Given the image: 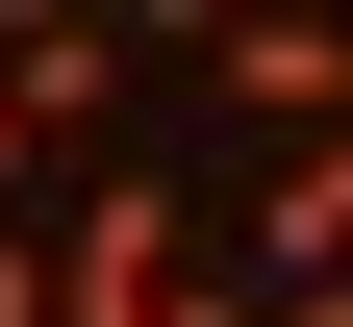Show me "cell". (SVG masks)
<instances>
[{
    "mask_svg": "<svg viewBox=\"0 0 353 327\" xmlns=\"http://www.w3.org/2000/svg\"><path fill=\"white\" fill-rule=\"evenodd\" d=\"M228 277H252V302H328V277H353V126H303V151L252 176V252Z\"/></svg>",
    "mask_w": 353,
    "mask_h": 327,
    "instance_id": "cell-2",
    "label": "cell"
},
{
    "mask_svg": "<svg viewBox=\"0 0 353 327\" xmlns=\"http://www.w3.org/2000/svg\"><path fill=\"white\" fill-rule=\"evenodd\" d=\"M126 76H152V25H76V0H26V25H0V101H26V151H51V126H101Z\"/></svg>",
    "mask_w": 353,
    "mask_h": 327,
    "instance_id": "cell-3",
    "label": "cell"
},
{
    "mask_svg": "<svg viewBox=\"0 0 353 327\" xmlns=\"http://www.w3.org/2000/svg\"><path fill=\"white\" fill-rule=\"evenodd\" d=\"M176 76H202V101H252L303 151V126H353V25H303V0H228V25H176Z\"/></svg>",
    "mask_w": 353,
    "mask_h": 327,
    "instance_id": "cell-1",
    "label": "cell"
},
{
    "mask_svg": "<svg viewBox=\"0 0 353 327\" xmlns=\"http://www.w3.org/2000/svg\"><path fill=\"white\" fill-rule=\"evenodd\" d=\"M278 327H353V277H328V302H278Z\"/></svg>",
    "mask_w": 353,
    "mask_h": 327,
    "instance_id": "cell-7",
    "label": "cell"
},
{
    "mask_svg": "<svg viewBox=\"0 0 353 327\" xmlns=\"http://www.w3.org/2000/svg\"><path fill=\"white\" fill-rule=\"evenodd\" d=\"M26 176H51V151H26V101H0V226H26Z\"/></svg>",
    "mask_w": 353,
    "mask_h": 327,
    "instance_id": "cell-6",
    "label": "cell"
},
{
    "mask_svg": "<svg viewBox=\"0 0 353 327\" xmlns=\"http://www.w3.org/2000/svg\"><path fill=\"white\" fill-rule=\"evenodd\" d=\"M152 327H278V302H252L228 252H176V277H152Z\"/></svg>",
    "mask_w": 353,
    "mask_h": 327,
    "instance_id": "cell-4",
    "label": "cell"
},
{
    "mask_svg": "<svg viewBox=\"0 0 353 327\" xmlns=\"http://www.w3.org/2000/svg\"><path fill=\"white\" fill-rule=\"evenodd\" d=\"M0 327H76V302H51V226H0Z\"/></svg>",
    "mask_w": 353,
    "mask_h": 327,
    "instance_id": "cell-5",
    "label": "cell"
}]
</instances>
